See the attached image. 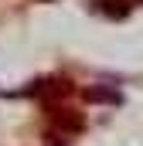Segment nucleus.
Masks as SVG:
<instances>
[{"label": "nucleus", "mask_w": 143, "mask_h": 146, "mask_svg": "<svg viewBox=\"0 0 143 146\" xmlns=\"http://www.w3.org/2000/svg\"><path fill=\"white\" fill-rule=\"evenodd\" d=\"M85 99L89 102H109V106H119V92L116 88H102V85H96V88H85Z\"/></svg>", "instance_id": "1"}, {"label": "nucleus", "mask_w": 143, "mask_h": 146, "mask_svg": "<svg viewBox=\"0 0 143 146\" xmlns=\"http://www.w3.org/2000/svg\"><path fill=\"white\" fill-rule=\"evenodd\" d=\"M96 10H102L106 17H126V0H96Z\"/></svg>", "instance_id": "2"}, {"label": "nucleus", "mask_w": 143, "mask_h": 146, "mask_svg": "<svg viewBox=\"0 0 143 146\" xmlns=\"http://www.w3.org/2000/svg\"><path fill=\"white\" fill-rule=\"evenodd\" d=\"M140 3H143V0H140Z\"/></svg>", "instance_id": "3"}]
</instances>
